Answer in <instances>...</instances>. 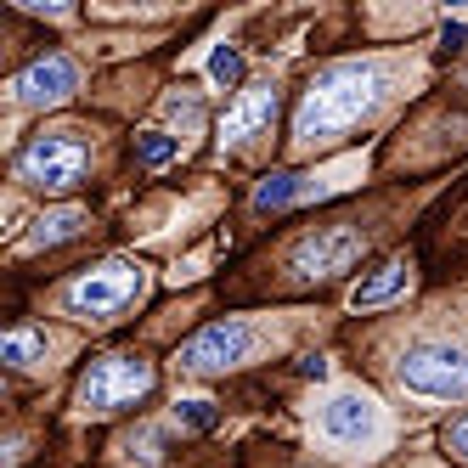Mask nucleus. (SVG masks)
<instances>
[{"mask_svg":"<svg viewBox=\"0 0 468 468\" xmlns=\"http://www.w3.org/2000/svg\"><path fill=\"white\" fill-rule=\"evenodd\" d=\"M0 356H6L12 367H28V361H40V356H46V333H12V339L0 345Z\"/></svg>","mask_w":468,"mask_h":468,"instance_id":"obj_15","label":"nucleus"},{"mask_svg":"<svg viewBox=\"0 0 468 468\" xmlns=\"http://www.w3.org/2000/svg\"><path fill=\"white\" fill-rule=\"evenodd\" d=\"M407 282H412L407 260H389L384 271H373L367 282H356V288H350V305H356V311H373V305H384V299H395V293L407 288Z\"/></svg>","mask_w":468,"mask_h":468,"instance_id":"obj_12","label":"nucleus"},{"mask_svg":"<svg viewBox=\"0 0 468 468\" xmlns=\"http://www.w3.org/2000/svg\"><path fill=\"white\" fill-rule=\"evenodd\" d=\"M361 249H367V231L356 226V220H339V226H316L311 238H299L293 249H288V271L293 277H339V271H350V265L361 260Z\"/></svg>","mask_w":468,"mask_h":468,"instance_id":"obj_5","label":"nucleus"},{"mask_svg":"<svg viewBox=\"0 0 468 468\" xmlns=\"http://www.w3.org/2000/svg\"><path fill=\"white\" fill-rule=\"evenodd\" d=\"M384 85H389L384 62H333V69H322L311 80L305 102H299V113H293V136L305 147L345 136V130H356L384 102Z\"/></svg>","mask_w":468,"mask_h":468,"instance_id":"obj_1","label":"nucleus"},{"mask_svg":"<svg viewBox=\"0 0 468 468\" xmlns=\"http://www.w3.org/2000/svg\"><path fill=\"white\" fill-rule=\"evenodd\" d=\"M299 192H305V181H299L293 170H277V176H265V181H260V192H254V209H260V215L288 209Z\"/></svg>","mask_w":468,"mask_h":468,"instance_id":"obj_13","label":"nucleus"},{"mask_svg":"<svg viewBox=\"0 0 468 468\" xmlns=\"http://www.w3.org/2000/svg\"><path fill=\"white\" fill-rule=\"evenodd\" d=\"M299 378H327V356H305L299 361Z\"/></svg>","mask_w":468,"mask_h":468,"instance_id":"obj_20","label":"nucleus"},{"mask_svg":"<svg viewBox=\"0 0 468 468\" xmlns=\"http://www.w3.org/2000/svg\"><path fill=\"white\" fill-rule=\"evenodd\" d=\"M130 457H136V463H158V434H142V441H130Z\"/></svg>","mask_w":468,"mask_h":468,"instance_id":"obj_19","label":"nucleus"},{"mask_svg":"<svg viewBox=\"0 0 468 468\" xmlns=\"http://www.w3.org/2000/svg\"><path fill=\"white\" fill-rule=\"evenodd\" d=\"M209 80L215 85H238L243 80V51L238 46H215L209 51Z\"/></svg>","mask_w":468,"mask_h":468,"instance_id":"obj_14","label":"nucleus"},{"mask_svg":"<svg viewBox=\"0 0 468 468\" xmlns=\"http://www.w3.org/2000/svg\"><path fill=\"white\" fill-rule=\"evenodd\" d=\"M136 293H142V265H130V260H108V265H96V271L74 277L62 299H69V311H74V316L108 322V316H119Z\"/></svg>","mask_w":468,"mask_h":468,"instance_id":"obj_6","label":"nucleus"},{"mask_svg":"<svg viewBox=\"0 0 468 468\" xmlns=\"http://www.w3.org/2000/svg\"><path fill=\"white\" fill-rule=\"evenodd\" d=\"M441 46H452V51H457V46H468V28H463V23H446V35H441Z\"/></svg>","mask_w":468,"mask_h":468,"instance_id":"obj_21","label":"nucleus"},{"mask_svg":"<svg viewBox=\"0 0 468 468\" xmlns=\"http://www.w3.org/2000/svg\"><path fill=\"white\" fill-rule=\"evenodd\" d=\"M176 423L204 434V429H215V407H209V400H176Z\"/></svg>","mask_w":468,"mask_h":468,"instance_id":"obj_17","label":"nucleus"},{"mask_svg":"<svg viewBox=\"0 0 468 468\" xmlns=\"http://www.w3.org/2000/svg\"><path fill=\"white\" fill-rule=\"evenodd\" d=\"M90 164V142L80 130H46L17 153V181L28 186H46V192H69Z\"/></svg>","mask_w":468,"mask_h":468,"instance_id":"obj_4","label":"nucleus"},{"mask_svg":"<svg viewBox=\"0 0 468 468\" xmlns=\"http://www.w3.org/2000/svg\"><path fill=\"white\" fill-rule=\"evenodd\" d=\"M446 452L468 463V412H463V418H452V429H446Z\"/></svg>","mask_w":468,"mask_h":468,"instance_id":"obj_18","label":"nucleus"},{"mask_svg":"<svg viewBox=\"0 0 468 468\" xmlns=\"http://www.w3.org/2000/svg\"><path fill=\"white\" fill-rule=\"evenodd\" d=\"M85 226H90V215H85V209L62 204V209H46V215L35 220V231H28V243H35V249H57V243H74Z\"/></svg>","mask_w":468,"mask_h":468,"instance_id":"obj_11","label":"nucleus"},{"mask_svg":"<svg viewBox=\"0 0 468 468\" xmlns=\"http://www.w3.org/2000/svg\"><path fill=\"white\" fill-rule=\"evenodd\" d=\"M249 350H254V327L249 322H209L181 345L176 361H181V373H226V367H238Z\"/></svg>","mask_w":468,"mask_h":468,"instance_id":"obj_7","label":"nucleus"},{"mask_svg":"<svg viewBox=\"0 0 468 468\" xmlns=\"http://www.w3.org/2000/svg\"><path fill=\"white\" fill-rule=\"evenodd\" d=\"M136 158L153 164V170H158V164H170L176 158V136H164V130H142V136H136Z\"/></svg>","mask_w":468,"mask_h":468,"instance_id":"obj_16","label":"nucleus"},{"mask_svg":"<svg viewBox=\"0 0 468 468\" xmlns=\"http://www.w3.org/2000/svg\"><path fill=\"white\" fill-rule=\"evenodd\" d=\"M373 429H378V412H373V400H367V395H333L327 407H322V434H327V441H339V446H361Z\"/></svg>","mask_w":468,"mask_h":468,"instance_id":"obj_9","label":"nucleus"},{"mask_svg":"<svg viewBox=\"0 0 468 468\" xmlns=\"http://www.w3.org/2000/svg\"><path fill=\"white\" fill-rule=\"evenodd\" d=\"M395 378L412 395H429V400H463L468 395V345L418 339V345H407V356H400Z\"/></svg>","mask_w":468,"mask_h":468,"instance_id":"obj_3","label":"nucleus"},{"mask_svg":"<svg viewBox=\"0 0 468 468\" xmlns=\"http://www.w3.org/2000/svg\"><path fill=\"white\" fill-rule=\"evenodd\" d=\"M277 119V90L271 85H260V90H243L238 96V108L226 113V142H249V136H260L265 124Z\"/></svg>","mask_w":468,"mask_h":468,"instance_id":"obj_10","label":"nucleus"},{"mask_svg":"<svg viewBox=\"0 0 468 468\" xmlns=\"http://www.w3.org/2000/svg\"><path fill=\"white\" fill-rule=\"evenodd\" d=\"M158 384L153 373V361L147 356H130V350H113V356H96L85 367V378H80V407L85 412H124V407H136V400Z\"/></svg>","mask_w":468,"mask_h":468,"instance_id":"obj_2","label":"nucleus"},{"mask_svg":"<svg viewBox=\"0 0 468 468\" xmlns=\"http://www.w3.org/2000/svg\"><path fill=\"white\" fill-rule=\"evenodd\" d=\"M12 90H17L23 108H57L80 90V62L74 57H40L12 80Z\"/></svg>","mask_w":468,"mask_h":468,"instance_id":"obj_8","label":"nucleus"}]
</instances>
